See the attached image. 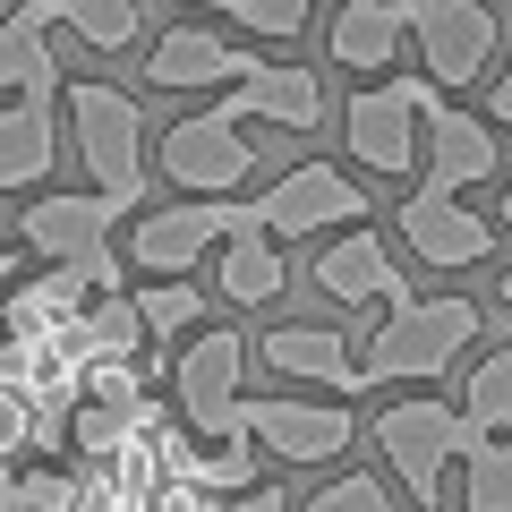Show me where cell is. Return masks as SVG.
<instances>
[{
    "label": "cell",
    "instance_id": "29",
    "mask_svg": "<svg viewBox=\"0 0 512 512\" xmlns=\"http://www.w3.org/2000/svg\"><path fill=\"white\" fill-rule=\"evenodd\" d=\"M487 111H495V128H512V60H504V77H495V94H487Z\"/></svg>",
    "mask_w": 512,
    "mask_h": 512
},
{
    "label": "cell",
    "instance_id": "20",
    "mask_svg": "<svg viewBox=\"0 0 512 512\" xmlns=\"http://www.w3.org/2000/svg\"><path fill=\"white\" fill-rule=\"evenodd\" d=\"M402 35H410V0H342L325 26V52L350 77H384L402 60Z\"/></svg>",
    "mask_w": 512,
    "mask_h": 512
},
{
    "label": "cell",
    "instance_id": "33",
    "mask_svg": "<svg viewBox=\"0 0 512 512\" xmlns=\"http://www.w3.org/2000/svg\"><path fill=\"white\" fill-rule=\"evenodd\" d=\"M504 222H512V171H504Z\"/></svg>",
    "mask_w": 512,
    "mask_h": 512
},
{
    "label": "cell",
    "instance_id": "17",
    "mask_svg": "<svg viewBox=\"0 0 512 512\" xmlns=\"http://www.w3.org/2000/svg\"><path fill=\"white\" fill-rule=\"evenodd\" d=\"M60 0H18L0 18V103L9 94H35V103H60V52H52Z\"/></svg>",
    "mask_w": 512,
    "mask_h": 512
},
{
    "label": "cell",
    "instance_id": "6",
    "mask_svg": "<svg viewBox=\"0 0 512 512\" xmlns=\"http://www.w3.org/2000/svg\"><path fill=\"white\" fill-rule=\"evenodd\" d=\"M248 222H256V205H239V197H180V205H154V214H128L120 256L137 274H197L205 248H222Z\"/></svg>",
    "mask_w": 512,
    "mask_h": 512
},
{
    "label": "cell",
    "instance_id": "24",
    "mask_svg": "<svg viewBox=\"0 0 512 512\" xmlns=\"http://www.w3.org/2000/svg\"><path fill=\"white\" fill-rule=\"evenodd\" d=\"M461 410H470L487 436H512V350H487L478 376L461 384Z\"/></svg>",
    "mask_w": 512,
    "mask_h": 512
},
{
    "label": "cell",
    "instance_id": "4",
    "mask_svg": "<svg viewBox=\"0 0 512 512\" xmlns=\"http://www.w3.org/2000/svg\"><path fill=\"white\" fill-rule=\"evenodd\" d=\"M120 222H128V205L103 197V188H86V197H35V205L18 214V248L43 256V265H77L86 291L111 299V291H120V265H128V256L111 248Z\"/></svg>",
    "mask_w": 512,
    "mask_h": 512
},
{
    "label": "cell",
    "instance_id": "15",
    "mask_svg": "<svg viewBox=\"0 0 512 512\" xmlns=\"http://www.w3.org/2000/svg\"><path fill=\"white\" fill-rule=\"evenodd\" d=\"M222 111H231V120H274V128H291V137H308V128H325V77L291 69V60H256V69L222 94Z\"/></svg>",
    "mask_w": 512,
    "mask_h": 512
},
{
    "label": "cell",
    "instance_id": "31",
    "mask_svg": "<svg viewBox=\"0 0 512 512\" xmlns=\"http://www.w3.org/2000/svg\"><path fill=\"white\" fill-rule=\"evenodd\" d=\"M9 274H18V248H9V239H0V282H9Z\"/></svg>",
    "mask_w": 512,
    "mask_h": 512
},
{
    "label": "cell",
    "instance_id": "3",
    "mask_svg": "<svg viewBox=\"0 0 512 512\" xmlns=\"http://www.w3.org/2000/svg\"><path fill=\"white\" fill-rule=\"evenodd\" d=\"M60 94H69V128L94 188L120 197L128 214H146V103L128 86H103V77H69Z\"/></svg>",
    "mask_w": 512,
    "mask_h": 512
},
{
    "label": "cell",
    "instance_id": "2",
    "mask_svg": "<svg viewBox=\"0 0 512 512\" xmlns=\"http://www.w3.org/2000/svg\"><path fill=\"white\" fill-rule=\"evenodd\" d=\"M478 342V299H402L359 350V393L376 384H427Z\"/></svg>",
    "mask_w": 512,
    "mask_h": 512
},
{
    "label": "cell",
    "instance_id": "10",
    "mask_svg": "<svg viewBox=\"0 0 512 512\" xmlns=\"http://www.w3.org/2000/svg\"><path fill=\"white\" fill-rule=\"evenodd\" d=\"M256 222L274 239H316V231H350L367 222V188L350 180L342 163H291L265 197H256Z\"/></svg>",
    "mask_w": 512,
    "mask_h": 512
},
{
    "label": "cell",
    "instance_id": "11",
    "mask_svg": "<svg viewBox=\"0 0 512 512\" xmlns=\"http://www.w3.org/2000/svg\"><path fill=\"white\" fill-rule=\"evenodd\" d=\"M410 35H419L427 77L453 94V86H478V77H487L504 26H495L487 0H410Z\"/></svg>",
    "mask_w": 512,
    "mask_h": 512
},
{
    "label": "cell",
    "instance_id": "5",
    "mask_svg": "<svg viewBox=\"0 0 512 512\" xmlns=\"http://www.w3.org/2000/svg\"><path fill=\"white\" fill-rule=\"evenodd\" d=\"M436 77H376L342 103V146L359 154V171H384L402 180L410 163L427 154V103H436Z\"/></svg>",
    "mask_w": 512,
    "mask_h": 512
},
{
    "label": "cell",
    "instance_id": "22",
    "mask_svg": "<svg viewBox=\"0 0 512 512\" xmlns=\"http://www.w3.org/2000/svg\"><path fill=\"white\" fill-rule=\"evenodd\" d=\"M60 26H69L86 52L120 60V52H137V35H146V9H137V0H60Z\"/></svg>",
    "mask_w": 512,
    "mask_h": 512
},
{
    "label": "cell",
    "instance_id": "19",
    "mask_svg": "<svg viewBox=\"0 0 512 512\" xmlns=\"http://www.w3.org/2000/svg\"><path fill=\"white\" fill-rule=\"evenodd\" d=\"M60 163V103L9 94L0 103V197H35Z\"/></svg>",
    "mask_w": 512,
    "mask_h": 512
},
{
    "label": "cell",
    "instance_id": "32",
    "mask_svg": "<svg viewBox=\"0 0 512 512\" xmlns=\"http://www.w3.org/2000/svg\"><path fill=\"white\" fill-rule=\"evenodd\" d=\"M495 299H504V308H512V265H504V282H495Z\"/></svg>",
    "mask_w": 512,
    "mask_h": 512
},
{
    "label": "cell",
    "instance_id": "34",
    "mask_svg": "<svg viewBox=\"0 0 512 512\" xmlns=\"http://www.w3.org/2000/svg\"><path fill=\"white\" fill-rule=\"evenodd\" d=\"M188 9H231V0H188Z\"/></svg>",
    "mask_w": 512,
    "mask_h": 512
},
{
    "label": "cell",
    "instance_id": "12",
    "mask_svg": "<svg viewBox=\"0 0 512 512\" xmlns=\"http://www.w3.org/2000/svg\"><path fill=\"white\" fill-rule=\"evenodd\" d=\"M402 239H410L419 265H436V274H470V265L495 256L487 214H470V205L444 197V188H410V197H402Z\"/></svg>",
    "mask_w": 512,
    "mask_h": 512
},
{
    "label": "cell",
    "instance_id": "26",
    "mask_svg": "<svg viewBox=\"0 0 512 512\" xmlns=\"http://www.w3.org/2000/svg\"><path fill=\"white\" fill-rule=\"evenodd\" d=\"M299 512H393V495H384V478H367V470H342L333 487H316Z\"/></svg>",
    "mask_w": 512,
    "mask_h": 512
},
{
    "label": "cell",
    "instance_id": "21",
    "mask_svg": "<svg viewBox=\"0 0 512 512\" xmlns=\"http://www.w3.org/2000/svg\"><path fill=\"white\" fill-rule=\"evenodd\" d=\"M214 282H222V299H231V308H274L282 282H291V265H282V239L265 231V222L231 231V239H222V256H214Z\"/></svg>",
    "mask_w": 512,
    "mask_h": 512
},
{
    "label": "cell",
    "instance_id": "25",
    "mask_svg": "<svg viewBox=\"0 0 512 512\" xmlns=\"http://www.w3.org/2000/svg\"><path fill=\"white\" fill-rule=\"evenodd\" d=\"M461 512H512V436H487L461 478Z\"/></svg>",
    "mask_w": 512,
    "mask_h": 512
},
{
    "label": "cell",
    "instance_id": "23",
    "mask_svg": "<svg viewBox=\"0 0 512 512\" xmlns=\"http://www.w3.org/2000/svg\"><path fill=\"white\" fill-rule=\"evenodd\" d=\"M128 299H137V325H146L154 342H180V333L205 325V291H197L188 274H146Z\"/></svg>",
    "mask_w": 512,
    "mask_h": 512
},
{
    "label": "cell",
    "instance_id": "13",
    "mask_svg": "<svg viewBox=\"0 0 512 512\" xmlns=\"http://www.w3.org/2000/svg\"><path fill=\"white\" fill-rule=\"evenodd\" d=\"M316 291L342 299V308H367V299H376V308H402V299H410V274L393 265V248H384L367 222H350L342 239L316 248Z\"/></svg>",
    "mask_w": 512,
    "mask_h": 512
},
{
    "label": "cell",
    "instance_id": "30",
    "mask_svg": "<svg viewBox=\"0 0 512 512\" xmlns=\"http://www.w3.org/2000/svg\"><path fill=\"white\" fill-rule=\"evenodd\" d=\"M18 504V478H9V453H0V512Z\"/></svg>",
    "mask_w": 512,
    "mask_h": 512
},
{
    "label": "cell",
    "instance_id": "1",
    "mask_svg": "<svg viewBox=\"0 0 512 512\" xmlns=\"http://www.w3.org/2000/svg\"><path fill=\"white\" fill-rule=\"evenodd\" d=\"M367 436H376L384 470L410 487V504L436 512V504H444V470H453V461H470L478 444H487V427H478L470 410H453V402H427V393H410V402H384Z\"/></svg>",
    "mask_w": 512,
    "mask_h": 512
},
{
    "label": "cell",
    "instance_id": "7",
    "mask_svg": "<svg viewBox=\"0 0 512 512\" xmlns=\"http://www.w3.org/2000/svg\"><path fill=\"white\" fill-rule=\"evenodd\" d=\"M154 171H163L180 197H239L256 171V146H248V120L231 111H188V120L163 128V146H154Z\"/></svg>",
    "mask_w": 512,
    "mask_h": 512
},
{
    "label": "cell",
    "instance_id": "8",
    "mask_svg": "<svg viewBox=\"0 0 512 512\" xmlns=\"http://www.w3.org/2000/svg\"><path fill=\"white\" fill-rule=\"evenodd\" d=\"M239 436H256V453L316 470V461H342L359 444L350 402H299V393H239Z\"/></svg>",
    "mask_w": 512,
    "mask_h": 512
},
{
    "label": "cell",
    "instance_id": "16",
    "mask_svg": "<svg viewBox=\"0 0 512 512\" xmlns=\"http://www.w3.org/2000/svg\"><path fill=\"white\" fill-rule=\"evenodd\" d=\"M495 128L478 120V111H461V103H427V180L419 188H444V197H461V188H478V180H495Z\"/></svg>",
    "mask_w": 512,
    "mask_h": 512
},
{
    "label": "cell",
    "instance_id": "9",
    "mask_svg": "<svg viewBox=\"0 0 512 512\" xmlns=\"http://www.w3.org/2000/svg\"><path fill=\"white\" fill-rule=\"evenodd\" d=\"M239 367H248V342L231 325H205L197 342L171 359V402H180V427L205 444L239 436Z\"/></svg>",
    "mask_w": 512,
    "mask_h": 512
},
{
    "label": "cell",
    "instance_id": "14",
    "mask_svg": "<svg viewBox=\"0 0 512 512\" xmlns=\"http://www.w3.org/2000/svg\"><path fill=\"white\" fill-rule=\"evenodd\" d=\"M256 69V52H239L231 35H205V26H171L146 52V86L154 94H197V86H239Z\"/></svg>",
    "mask_w": 512,
    "mask_h": 512
},
{
    "label": "cell",
    "instance_id": "27",
    "mask_svg": "<svg viewBox=\"0 0 512 512\" xmlns=\"http://www.w3.org/2000/svg\"><path fill=\"white\" fill-rule=\"evenodd\" d=\"M308 9H316V0H231V26H248V35H274V43H291L299 26H308Z\"/></svg>",
    "mask_w": 512,
    "mask_h": 512
},
{
    "label": "cell",
    "instance_id": "28",
    "mask_svg": "<svg viewBox=\"0 0 512 512\" xmlns=\"http://www.w3.org/2000/svg\"><path fill=\"white\" fill-rule=\"evenodd\" d=\"M222 512H291V504H282V487H265V478H256V487H248V495H231Z\"/></svg>",
    "mask_w": 512,
    "mask_h": 512
},
{
    "label": "cell",
    "instance_id": "18",
    "mask_svg": "<svg viewBox=\"0 0 512 512\" xmlns=\"http://www.w3.org/2000/svg\"><path fill=\"white\" fill-rule=\"evenodd\" d=\"M256 350H265L274 376L316 384V393H333V402H359V350H350L333 325H274Z\"/></svg>",
    "mask_w": 512,
    "mask_h": 512
}]
</instances>
